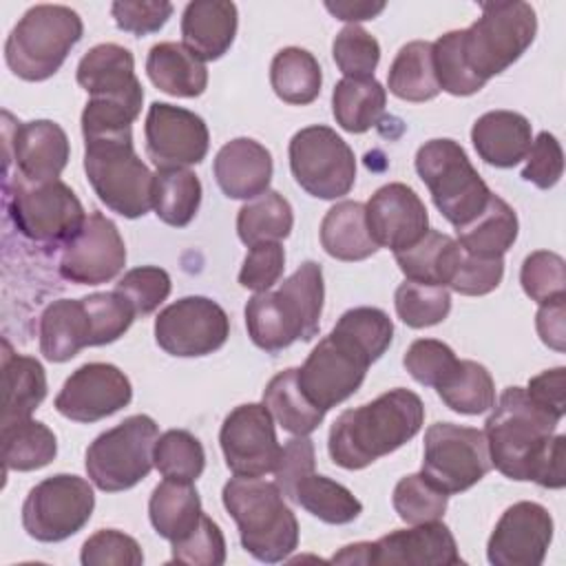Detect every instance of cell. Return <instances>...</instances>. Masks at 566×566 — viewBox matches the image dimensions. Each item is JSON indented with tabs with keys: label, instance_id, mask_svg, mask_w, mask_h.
Segmentation results:
<instances>
[{
	"label": "cell",
	"instance_id": "5b68a950",
	"mask_svg": "<svg viewBox=\"0 0 566 566\" xmlns=\"http://www.w3.org/2000/svg\"><path fill=\"white\" fill-rule=\"evenodd\" d=\"M84 172L108 210L137 219L153 208L155 172L137 157L133 133L84 139Z\"/></svg>",
	"mask_w": 566,
	"mask_h": 566
},
{
	"label": "cell",
	"instance_id": "836d02e7",
	"mask_svg": "<svg viewBox=\"0 0 566 566\" xmlns=\"http://www.w3.org/2000/svg\"><path fill=\"white\" fill-rule=\"evenodd\" d=\"M517 214L515 210L497 195H491L486 208L467 226L455 228L458 243L464 252L484 259L504 256V252L517 239Z\"/></svg>",
	"mask_w": 566,
	"mask_h": 566
},
{
	"label": "cell",
	"instance_id": "d6a6232c",
	"mask_svg": "<svg viewBox=\"0 0 566 566\" xmlns=\"http://www.w3.org/2000/svg\"><path fill=\"white\" fill-rule=\"evenodd\" d=\"M321 245L338 261H363L378 252L367 230L365 206L360 201H340L332 206L321 221Z\"/></svg>",
	"mask_w": 566,
	"mask_h": 566
},
{
	"label": "cell",
	"instance_id": "ffe728a7",
	"mask_svg": "<svg viewBox=\"0 0 566 566\" xmlns=\"http://www.w3.org/2000/svg\"><path fill=\"white\" fill-rule=\"evenodd\" d=\"M367 230L378 248L400 252L420 241L429 230V212L407 184L380 186L365 203Z\"/></svg>",
	"mask_w": 566,
	"mask_h": 566
},
{
	"label": "cell",
	"instance_id": "277c9868",
	"mask_svg": "<svg viewBox=\"0 0 566 566\" xmlns=\"http://www.w3.org/2000/svg\"><path fill=\"white\" fill-rule=\"evenodd\" d=\"M82 33V18L71 7L35 4L24 11L4 42L7 66L24 82H44L60 71Z\"/></svg>",
	"mask_w": 566,
	"mask_h": 566
},
{
	"label": "cell",
	"instance_id": "2e32d148",
	"mask_svg": "<svg viewBox=\"0 0 566 566\" xmlns=\"http://www.w3.org/2000/svg\"><path fill=\"white\" fill-rule=\"evenodd\" d=\"M126 265V245L117 226L102 212H91L82 230L62 248L57 272L75 285H102Z\"/></svg>",
	"mask_w": 566,
	"mask_h": 566
},
{
	"label": "cell",
	"instance_id": "681fc988",
	"mask_svg": "<svg viewBox=\"0 0 566 566\" xmlns=\"http://www.w3.org/2000/svg\"><path fill=\"white\" fill-rule=\"evenodd\" d=\"M391 504L398 517L413 526L440 520L447 511L449 495L431 484L422 473H411L398 480Z\"/></svg>",
	"mask_w": 566,
	"mask_h": 566
},
{
	"label": "cell",
	"instance_id": "f546056e",
	"mask_svg": "<svg viewBox=\"0 0 566 566\" xmlns=\"http://www.w3.org/2000/svg\"><path fill=\"white\" fill-rule=\"evenodd\" d=\"M276 298L294 325L298 340H312L318 334L325 298L321 265L316 261L301 263L296 272L279 285Z\"/></svg>",
	"mask_w": 566,
	"mask_h": 566
},
{
	"label": "cell",
	"instance_id": "1f68e13d",
	"mask_svg": "<svg viewBox=\"0 0 566 566\" xmlns=\"http://www.w3.org/2000/svg\"><path fill=\"white\" fill-rule=\"evenodd\" d=\"M201 500L192 482L166 480L153 489L148 500V517L159 537L172 542L184 539L201 520Z\"/></svg>",
	"mask_w": 566,
	"mask_h": 566
},
{
	"label": "cell",
	"instance_id": "7402d4cb",
	"mask_svg": "<svg viewBox=\"0 0 566 566\" xmlns=\"http://www.w3.org/2000/svg\"><path fill=\"white\" fill-rule=\"evenodd\" d=\"M369 564L455 566L462 564L453 533L440 520L398 528L369 542Z\"/></svg>",
	"mask_w": 566,
	"mask_h": 566
},
{
	"label": "cell",
	"instance_id": "8d00e7d4",
	"mask_svg": "<svg viewBox=\"0 0 566 566\" xmlns=\"http://www.w3.org/2000/svg\"><path fill=\"white\" fill-rule=\"evenodd\" d=\"M387 88L405 102H429L440 93L431 42L413 40L400 46L387 73Z\"/></svg>",
	"mask_w": 566,
	"mask_h": 566
},
{
	"label": "cell",
	"instance_id": "d4e9b609",
	"mask_svg": "<svg viewBox=\"0 0 566 566\" xmlns=\"http://www.w3.org/2000/svg\"><path fill=\"white\" fill-rule=\"evenodd\" d=\"M471 142L480 159L495 168H513L533 144L531 122L515 111H489L473 122Z\"/></svg>",
	"mask_w": 566,
	"mask_h": 566
},
{
	"label": "cell",
	"instance_id": "e575fe53",
	"mask_svg": "<svg viewBox=\"0 0 566 566\" xmlns=\"http://www.w3.org/2000/svg\"><path fill=\"white\" fill-rule=\"evenodd\" d=\"M387 106V91L376 77H343L332 91V113L347 133L374 128Z\"/></svg>",
	"mask_w": 566,
	"mask_h": 566
},
{
	"label": "cell",
	"instance_id": "7c38bea8",
	"mask_svg": "<svg viewBox=\"0 0 566 566\" xmlns=\"http://www.w3.org/2000/svg\"><path fill=\"white\" fill-rule=\"evenodd\" d=\"M95 509L88 480L57 473L38 482L22 504V526L38 542H62L80 533Z\"/></svg>",
	"mask_w": 566,
	"mask_h": 566
},
{
	"label": "cell",
	"instance_id": "74e56055",
	"mask_svg": "<svg viewBox=\"0 0 566 566\" xmlns=\"http://www.w3.org/2000/svg\"><path fill=\"white\" fill-rule=\"evenodd\" d=\"M270 84L279 99L292 106L312 104L323 84V73L318 60L301 49L285 46L281 49L270 64Z\"/></svg>",
	"mask_w": 566,
	"mask_h": 566
},
{
	"label": "cell",
	"instance_id": "ba28073f",
	"mask_svg": "<svg viewBox=\"0 0 566 566\" xmlns=\"http://www.w3.org/2000/svg\"><path fill=\"white\" fill-rule=\"evenodd\" d=\"M482 15L462 29V53L469 69L489 82L513 66L537 33V15L528 2H484Z\"/></svg>",
	"mask_w": 566,
	"mask_h": 566
},
{
	"label": "cell",
	"instance_id": "bcb514c9",
	"mask_svg": "<svg viewBox=\"0 0 566 566\" xmlns=\"http://www.w3.org/2000/svg\"><path fill=\"white\" fill-rule=\"evenodd\" d=\"M155 469L166 480L195 482L206 469V451L199 438L186 429H168L155 442Z\"/></svg>",
	"mask_w": 566,
	"mask_h": 566
},
{
	"label": "cell",
	"instance_id": "60d3db41",
	"mask_svg": "<svg viewBox=\"0 0 566 566\" xmlns=\"http://www.w3.org/2000/svg\"><path fill=\"white\" fill-rule=\"evenodd\" d=\"M292 226V206L276 190H265L263 195L245 201L237 214V234L248 248L290 237Z\"/></svg>",
	"mask_w": 566,
	"mask_h": 566
},
{
	"label": "cell",
	"instance_id": "e7e4bbea",
	"mask_svg": "<svg viewBox=\"0 0 566 566\" xmlns=\"http://www.w3.org/2000/svg\"><path fill=\"white\" fill-rule=\"evenodd\" d=\"M564 367H553V369H546L537 376H533L528 380V387H526V394L537 402L542 405L544 409L553 411L555 416L564 418V411H566V389H564Z\"/></svg>",
	"mask_w": 566,
	"mask_h": 566
},
{
	"label": "cell",
	"instance_id": "db71d44e",
	"mask_svg": "<svg viewBox=\"0 0 566 566\" xmlns=\"http://www.w3.org/2000/svg\"><path fill=\"white\" fill-rule=\"evenodd\" d=\"M520 283L524 294L539 305L566 296V263L548 250L531 252L522 263Z\"/></svg>",
	"mask_w": 566,
	"mask_h": 566
},
{
	"label": "cell",
	"instance_id": "b9f144b4",
	"mask_svg": "<svg viewBox=\"0 0 566 566\" xmlns=\"http://www.w3.org/2000/svg\"><path fill=\"white\" fill-rule=\"evenodd\" d=\"M332 334L358 352L369 365L376 363L391 345L394 323L378 307H352L334 325Z\"/></svg>",
	"mask_w": 566,
	"mask_h": 566
},
{
	"label": "cell",
	"instance_id": "7dc6e473",
	"mask_svg": "<svg viewBox=\"0 0 566 566\" xmlns=\"http://www.w3.org/2000/svg\"><path fill=\"white\" fill-rule=\"evenodd\" d=\"M398 318L413 329L442 323L451 312V294L447 287L407 281L398 285L394 294Z\"/></svg>",
	"mask_w": 566,
	"mask_h": 566
},
{
	"label": "cell",
	"instance_id": "f1b7e54d",
	"mask_svg": "<svg viewBox=\"0 0 566 566\" xmlns=\"http://www.w3.org/2000/svg\"><path fill=\"white\" fill-rule=\"evenodd\" d=\"M150 82L172 97H199L208 86L206 62L181 42H159L146 57Z\"/></svg>",
	"mask_w": 566,
	"mask_h": 566
},
{
	"label": "cell",
	"instance_id": "e0dca14e",
	"mask_svg": "<svg viewBox=\"0 0 566 566\" xmlns=\"http://www.w3.org/2000/svg\"><path fill=\"white\" fill-rule=\"evenodd\" d=\"M146 155L157 168H188L208 155L210 133L206 122L181 106L153 102L144 124Z\"/></svg>",
	"mask_w": 566,
	"mask_h": 566
},
{
	"label": "cell",
	"instance_id": "603a6c76",
	"mask_svg": "<svg viewBox=\"0 0 566 566\" xmlns=\"http://www.w3.org/2000/svg\"><path fill=\"white\" fill-rule=\"evenodd\" d=\"M77 84L93 99L124 102L142 108L144 88L135 75L133 53L115 42H104L84 53L75 71Z\"/></svg>",
	"mask_w": 566,
	"mask_h": 566
},
{
	"label": "cell",
	"instance_id": "680465c9",
	"mask_svg": "<svg viewBox=\"0 0 566 566\" xmlns=\"http://www.w3.org/2000/svg\"><path fill=\"white\" fill-rule=\"evenodd\" d=\"M285 270V250L281 241H263L256 245H250L243 265L239 270V283L245 290L252 292H265L279 279Z\"/></svg>",
	"mask_w": 566,
	"mask_h": 566
},
{
	"label": "cell",
	"instance_id": "91938a15",
	"mask_svg": "<svg viewBox=\"0 0 566 566\" xmlns=\"http://www.w3.org/2000/svg\"><path fill=\"white\" fill-rule=\"evenodd\" d=\"M314 467H316L314 442L307 436H294L281 447V453L272 473L285 500L296 502V489L307 475L314 473Z\"/></svg>",
	"mask_w": 566,
	"mask_h": 566
},
{
	"label": "cell",
	"instance_id": "4fadbf2b",
	"mask_svg": "<svg viewBox=\"0 0 566 566\" xmlns=\"http://www.w3.org/2000/svg\"><path fill=\"white\" fill-rule=\"evenodd\" d=\"M230 318L226 310L208 296H184L164 307L155 318L157 345L179 358L208 356L226 345Z\"/></svg>",
	"mask_w": 566,
	"mask_h": 566
},
{
	"label": "cell",
	"instance_id": "d6986e66",
	"mask_svg": "<svg viewBox=\"0 0 566 566\" xmlns=\"http://www.w3.org/2000/svg\"><path fill=\"white\" fill-rule=\"evenodd\" d=\"M553 528L546 506L515 502L497 520L486 542V559L493 566H539L553 542Z\"/></svg>",
	"mask_w": 566,
	"mask_h": 566
},
{
	"label": "cell",
	"instance_id": "c3c4849f",
	"mask_svg": "<svg viewBox=\"0 0 566 566\" xmlns=\"http://www.w3.org/2000/svg\"><path fill=\"white\" fill-rule=\"evenodd\" d=\"M433 49V71L440 91H447L455 97H467L484 88L486 82H482L467 64L462 53V29L447 31L436 42H431Z\"/></svg>",
	"mask_w": 566,
	"mask_h": 566
},
{
	"label": "cell",
	"instance_id": "11a10c76",
	"mask_svg": "<svg viewBox=\"0 0 566 566\" xmlns=\"http://www.w3.org/2000/svg\"><path fill=\"white\" fill-rule=\"evenodd\" d=\"M170 287L168 272L157 265L133 268L115 283V290L130 301L137 316L153 314L168 298Z\"/></svg>",
	"mask_w": 566,
	"mask_h": 566
},
{
	"label": "cell",
	"instance_id": "f907efd6",
	"mask_svg": "<svg viewBox=\"0 0 566 566\" xmlns=\"http://www.w3.org/2000/svg\"><path fill=\"white\" fill-rule=\"evenodd\" d=\"M84 307L91 316V347L115 343L119 336L128 332V327L135 321V307L126 296H122L117 290L113 292H95L82 298Z\"/></svg>",
	"mask_w": 566,
	"mask_h": 566
},
{
	"label": "cell",
	"instance_id": "9c48e42d",
	"mask_svg": "<svg viewBox=\"0 0 566 566\" xmlns=\"http://www.w3.org/2000/svg\"><path fill=\"white\" fill-rule=\"evenodd\" d=\"M157 422L146 413L124 418L117 427L99 433L86 449L84 467L91 482L106 493L133 489L155 467Z\"/></svg>",
	"mask_w": 566,
	"mask_h": 566
},
{
	"label": "cell",
	"instance_id": "ab89813d",
	"mask_svg": "<svg viewBox=\"0 0 566 566\" xmlns=\"http://www.w3.org/2000/svg\"><path fill=\"white\" fill-rule=\"evenodd\" d=\"M201 206V181L188 168H157L153 181V210L172 226L186 228Z\"/></svg>",
	"mask_w": 566,
	"mask_h": 566
},
{
	"label": "cell",
	"instance_id": "8fae6325",
	"mask_svg": "<svg viewBox=\"0 0 566 566\" xmlns=\"http://www.w3.org/2000/svg\"><path fill=\"white\" fill-rule=\"evenodd\" d=\"M491 471L484 431L436 422L424 431L422 475L447 495L462 493Z\"/></svg>",
	"mask_w": 566,
	"mask_h": 566
},
{
	"label": "cell",
	"instance_id": "4dcf8cb0",
	"mask_svg": "<svg viewBox=\"0 0 566 566\" xmlns=\"http://www.w3.org/2000/svg\"><path fill=\"white\" fill-rule=\"evenodd\" d=\"M394 256L407 281L449 287L460 263L462 248L453 237L440 230H427L420 241L407 250L394 252Z\"/></svg>",
	"mask_w": 566,
	"mask_h": 566
},
{
	"label": "cell",
	"instance_id": "8992f818",
	"mask_svg": "<svg viewBox=\"0 0 566 566\" xmlns=\"http://www.w3.org/2000/svg\"><path fill=\"white\" fill-rule=\"evenodd\" d=\"M4 206L22 237L49 248H64L88 217L77 195L60 179L31 184L20 175H7Z\"/></svg>",
	"mask_w": 566,
	"mask_h": 566
},
{
	"label": "cell",
	"instance_id": "83f0119b",
	"mask_svg": "<svg viewBox=\"0 0 566 566\" xmlns=\"http://www.w3.org/2000/svg\"><path fill=\"white\" fill-rule=\"evenodd\" d=\"M2 427L31 418L46 398V374L38 358L15 354L9 340H2Z\"/></svg>",
	"mask_w": 566,
	"mask_h": 566
},
{
	"label": "cell",
	"instance_id": "816d5d0a",
	"mask_svg": "<svg viewBox=\"0 0 566 566\" xmlns=\"http://www.w3.org/2000/svg\"><path fill=\"white\" fill-rule=\"evenodd\" d=\"M332 57L345 77H374L380 62V44L360 24H347L334 38Z\"/></svg>",
	"mask_w": 566,
	"mask_h": 566
},
{
	"label": "cell",
	"instance_id": "6f0895ef",
	"mask_svg": "<svg viewBox=\"0 0 566 566\" xmlns=\"http://www.w3.org/2000/svg\"><path fill=\"white\" fill-rule=\"evenodd\" d=\"M80 562L84 566H142L144 553L135 537L115 528H102L84 542Z\"/></svg>",
	"mask_w": 566,
	"mask_h": 566
},
{
	"label": "cell",
	"instance_id": "9f6ffc18",
	"mask_svg": "<svg viewBox=\"0 0 566 566\" xmlns=\"http://www.w3.org/2000/svg\"><path fill=\"white\" fill-rule=\"evenodd\" d=\"M170 559L190 566H221L226 562V537L219 524L203 513L184 539L172 542Z\"/></svg>",
	"mask_w": 566,
	"mask_h": 566
},
{
	"label": "cell",
	"instance_id": "94428289",
	"mask_svg": "<svg viewBox=\"0 0 566 566\" xmlns=\"http://www.w3.org/2000/svg\"><path fill=\"white\" fill-rule=\"evenodd\" d=\"M504 276V259H484L473 256L462 250L460 263L455 268V274L451 279V290L464 296H484L493 292Z\"/></svg>",
	"mask_w": 566,
	"mask_h": 566
},
{
	"label": "cell",
	"instance_id": "30bf717a",
	"mask_svg": "<svg viewBox=\"0 0 566 566\" xmlns=\"http://www.w3.org/2000/svg\"><path fill=\"white\" fill-rule=\"evenodd\" d=\"M290 170L296 184L316 199L345 197L356 181V157L329 126L301 128L290 139Z\"/></svg>",
	"mask_w": 566,
	"mask_h": 566
},
{
	"label": "cell",
	"instance_id": "f6af8a7d",
	"mask_svg": "<svg viewBox=\"0 0 566 566\" xmlns=\"http://www.w3.org/2000/svg\"><path fill=\"white\" fill-rule=\"evenodd\" d=\"M245 327L250 340L268 354H276L298 340L294 325L285 316L276 292L272 290L254 292V296L248 301Z\"/></svg>",
	"mask_w": 566,
	"mask_h": 566
},
{
	"label": "cell",
	"instance_id": "5bb4252c",
	"mask_svg": "<svg viewBox=\"0 0 566 566\" xmlns=\"http://www.w3.org/2000/svg\"><path fill=\"white\" fill-rule=\"evenodd\" d=\"M367 369L369 363L329 332L310 352L296 378L307 400L327 413L360 389Z\"/></svg>",
	"mask_w": 566,
	"mask_h": 566
},
{
	"label": "cell",
	"instance_id": "484cf974",
	"mask_svg": "<svg viewBox=\"0 0 566 566\" xmlns=\"http://www.w3.org/2000/svg\"><path fill=\"white\" fill-rule=\"evenodd\" d=\"M239 24L237 4L228 0H195L188 2L181 15L184 46L199 60H219L234 42Z\"/></svg>",
	"mask_w": 566,
	"mask_h": 566
},
{
	"label": "cell",
	"instance_id": "44dd1931",
	"mask_svg": "<svg viewBox=\"0 0 566 566\" xmlns=\"http://www.w3.org/2000/svg\"><path fill=\"white\" fill-rule=\"evenodd\" d=\"M71 146L64 128L51 119H33L7 133V166L15 164V175L31 184L60 179L69 164Z\"/></svg>",
	"mask_w": 566,
	"mask_h": 566
},
{
	"label": "cell",
	"instance_id": "f5cc1de1",
	"mask_svg": "<svg viewBox=\"0 0 566 566\" xmlns=\"http://www.w3.org/2000/svg\"><path fill=\"white\" fill-rule=\"evenodd\" d=\"M458 363L460 358L455 356V352L447 343L436 338L413 340L402 356V365L409 371V376L416 382L433 389H438L449 380Z\"/></svg>",
	"mask_w": 566,
	"mask_h": 566
},
{
	"label": "cell",
	"instance_id": "52a82bcc",
	"mask_svg": "<svg viewBox=\"0 0 566 566\" xmlns=\"http://www.w3.org/2000/svg\"><path fill=\"white\" fill-rule=\"evenodd\" d=\"M416 172L429 188L440 214L462 228L489 203L491 190L473 168L464 148L453 139H429L416 153Z\"/></svg>",
	"mask_w": 566,
	"mask_h": 566
},
{
	"label": "cell",
	"instance_id": "6125c7cd",
	"mask_svg": "<svg viewBox=\"0 0 566 566\" xmlns=\"http://www.w3.org/2000/svg\"><path fill=\"white\" fill-rule=\"evenodd\" d=\"M117 29L133 35L159 31L172 15V4L166 0H117L111 4Z\"/></svg>",
	"mask_w": 566,
	"mask_h": 566
},
{
	"label": "cell",
	"instance_id": "03108f58",
	"mask_svg": "<svg viewBox=\"0 0 566 566\" xmlns=\"http://www.w3.org/2000/svg\"><path fill=\"white\" fill-rule=\"evenodd\" d=\"M535 327L544 345L555 352H564L566 345V296H557L548 303H542L535 316Z\"/></svg>",
	"mask_w": 566,
	"mask_h": 566
},
{
	"label": "cell",
	"instance_id": "7bdbcfd3",
	"mask_svg": "<svg viewBox=\"0 0 566 566\" xmlns=\"http://www.w3.org/2000/svg\"><path fill=\"white\" fill-rule=\"evenodd\" d=\"M436 391L449 409L464 416L484 413L495 405L493 376L475 360H460L449 380Z\"/></svg>",
	"mask_w": 566,
	"mask_h": 566
},
{
	"label": "cell",
	"instance_id": "cb8c5ba5",
	"mask_svg": "<svg viewBox=\"0 0 566 566\" xmlns=\"http://www.w3.org/2000/svg\"><path fill=\"white\" fill-rule=\"evenodd\" d=\"M221 192L230 199H254L270 190L272 155L250 137H237L223 144L212 164Z\"/></svg>",
	"mask_w": 566,
	"mask_h": 566
},
{
	"label": "cell",
	"instance_id": "003e7915",
	"mask_svg": "<svg viewBox=\"0 0 566 566\" xmlns=\"http://www.w3.org/2000/svg\"><path fill=\"white\" fill-rule=\"evenodd\" d=\"M325 9L343 22H360L374 20L378 13L385 11V2H325Z\"/></svg>",
	"mask_w": 566,
	"mask_h": 566
},
{
	"label": "cell",
	"instance_id": "9a60e30c",
	"mask_svg": "<svg viewBox=\"0 0 566 566\" xmlns=\"http://www.w3.org/2000/svg\"><path fill=\"white\" fill-rule=\"evenodd\" d=\"M219 444L226 467L239 478H261L274 471L281 453L274 418L263 402L234 407L221 424Z\"/></svg>",
	"mask_w": 566,
	"mask_h": 566
},
{
	"label": "cell",
	"instance_id": "ac0fdd59",
	"mask_svg": "<svg viewBox=\"0 0 566 566\" xmlns=\"http://www.w3.org/2000/svg\"><path fill=\"white\" fill-rule=\"evenodd\" d=\"M130 398V380L119 367L86 363L64 380L55 396V409L73 422H97L124 409Z\"/></svg>",
	"mask_w": 566,
	"mask_h": 566
},
{
	"label": "cell",
	"instance_id": "4316f807",
	"mask_svg": "<svg viewBox=\"0 0 566 566\" xmlns=\"http://www.w3.org/2000/svg\"><path fill=\"white\" fill-rule=\"evenodd\" d=\"M40 352L51 363H66L80 354V349L91 347V316L84 301L57 298L44 307L38 325Z\"/></svg>",
	"mask_w": 566,
	"mask_h": 566
},
{
	"label": "cell",
	"instance_id": "6da1fadb",
	"mask_svg": "<svg viewBox=\"0 0 566 566\" xmlns=\"http://www.w3.org/2000/svg\"><path fill=\"white\" fill-rule=\"evenodd\" d=\"M559 420L524 387H506L484 422L491 467L517 482L559 489L566 480L562 471L566 436L555 433Z\"/></svg>",
	"mask_w": 566,
	"mask_h": 566
},
{
	"label": "cell",
	"instance_id": "be15d7a7",
	"mask_svg": "<svg viewBox=\"0 0 566 566\" xmlns=\"http://www.w3.org/2000/svg\"><path fill=\"white\" fill-rule=\"evenodd\" d=\"M564 172V153L557 137L548 130H542L526 155V166L522 168V177L533 186L548 190L553 188Z\"/></svg>",
	"mask_w": 566,
	"mask_h": 566
},
{
	"label": "cell",
	"instance_id": "f35d334b",
	"mask_svg": "<svg viewBox=\"0 0 566 566\" xmlns=\"http://www.w3.org/2000/svg\"><path fill=\"white\" fill-rule=\"evenodd\" d=\"M2 464L7 471H35L51 464L57 455L55 433L40 420L4 424L0 433Z\"/></svg>",
	"mask_w": 566,
	"mask_h": 566
},
{
	"label": "cell",
	"instance_id": "3957f363",
	"mask_svg": "<svg viewBox=\"0 0 566 566\" xmlns=\"http://www.w3.org/2000/svg\"><path fill=\"white\" fill-rule=\"evenodd\" d=\"M221 502L237 522L245 553L265 564L287 559L298 546V522L276 482L261 478H230Z\"/></svg>",
	"mask_w": 566,
	"mask_h": 566
},
{
	"label": "cell",
	"instance_id": "7a4b0ae2",
	"mask_svg": "<svg viewBox=\"0 0 566 566\" xmlns=\"http://www.w3.org/2000/svg\"><path fill=\"white\" fill-rule=\"evenodd\" d=\"M424 422V405L405 387L389 389L356 409L343 411L327 436L334 464L347 471L369 467L407 444Z\"/></svg>",
	"mask_w": 566,
	"mask_h": 566
},
{
	"label": "cell",
	"instance_id": "ee69618b",
	"mask_svg": "<svg viewBox=\"0 0 566 566\" xmlns=\"http://www.w3.org/2000/svg\"><path fill=\"white\" fill-rule=\"evenodd\" d=\"M296 504L325 524H349L363 513V502L347 486L316 473L298 484Z\"/></svg>",
	"mask_w": 566,
	"mask_h": 566
},
{
	"label": "cell",
	"instance_id": "d590c367",
	"mask_svg": "<svg viewBox=\"0 0 566 566\" xmlns=\"http://www.w3.org/2000/svg\"><path fill=\"white\" fill-rule=\"evenodd\" d=\"M298 367L279 371L263 389V405L272 418L292 436H310L325 418V411L307 400L298 387Z\"/></svg>",
	"mask_w": 566,
	"mask_h": 566
}]
</instances>
